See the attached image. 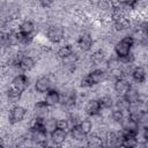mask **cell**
<instances>
[{"instance_id":"cell-4","label":"cell","mask_w":148,"mask_h":148,"mask_svg":"<svg viewBox=\"0 0 148 148\" xmlns=\"http://www.w3.org/2000/svg\"><path fill=\"white\" fill-rule=\"evenodd\" d=\"M14 64L22 71V72H28L30 69L34 68L35 66V60L32 57H28V56H22V54H17V57L14 60Z\"/></svg>"},{"instance_id":"cell-29","label":"cell","mask_w":148,"mask_h":148,"mask_svg":"<svg viewBox=\"0 0 148 148\" xmlns=\"http://www.w3.org/2000/svg\"><path fill=\"white\" fill-rule=\"evenodd\" d=\"M98 101H99V104L102 106V110L103 109H110L113 105V99L110 96H103Z\"/></svg>"},{"instance_id":"cell-9","label":"cell","mask_w":148,"mask_h":148,"mask_svg":"<svg viewBox=\"0 0 148 148\" xmlns=\"http://www.w3.org/2000/svg\"><path fill=\"white\" fill-rule=\"evenodd\" d=\"M139 145L138 138L135 134H128V133H123L120 135V146L126 147V148H134Z\"/></svg>"},{"instance_id":"cell-5","label":"cell","mask_w":148,"mask_h":148,"mask_svg":"<svg viewBox=\"0 0 148 148\" xmlns=\"http://www.w3.org/2000/svg\"><path fill=\"white\" fill-rule=\"evenodd\" d=\"M25 113H27V110L23 106H21V105H16V106L12 108L10 111H9V114H8L9 124L15 125L17 123H21L24 119Z\"/></svg>"},{"instance_id":"cell-6","label":"cell","mask_w":148,"mask_h":148,"mask_svg":"<svg viewBox=\"0 0 148 148\" xmlns=\"http://www.w3.org/2000/svg\"><path fill=\"white\" fill-rule=\"evenodd\" d=\"M121 127H123V133H128V134H135L138 135V132H139V127H140V124L138 123L136 119L132 118V117H127V118H124V120L121 121Z\"/></svg>"},{"instance_id":"cell-8","label":"cell","mask_w":148,"mask_h":148,"mask_svg":"<svg viewBox=\"0 0 148 148\" xmlns=\"http://www.w3.org/2000/svg\"><path fill=\"white\" fill-rule=\"evenodd\" d=\"M12 87L16 88L20 91H24L29 87V79L25 74H18L12 80Z\"/></svg>"},{"instance_id":"cell-22","label":"cell","mask_w":148,"mask_h":148,"mask_svg":"<svg viewBox=\"0 0 148 148\" xmlns=\"http://www.w3.org/2000/svg\"><path fill=\"white\" fill-rule=\"evenodd\" d=\"M69 133H71V136H72L74 140H76V141H83V140H86V136H87V135L81 131V128L79 127L77 124H74V125L71 127Z\"/></svg>"},{"instance_id":"cell-23","label":"cell","mask_w":148,"mask_h":148,"mask_svg":"<svg viewBox=\"0 0 148 148\" xmlns=\"http://www.w3.org/2000/svg\"><path fill=\"white\" fill-rule=\"evenodd\" d=\"M21 97H22V91L17 90L16 88L12 87V88H9V89L7 90V98H8V101H9L10 103H16V102H18V101L21 99Z\"/></svg>"},{"instance_id":"cell-13","label":"cell","mask_w":148,"mask_h":148,"mask_svg":"<svg viewBox=\"0 0 148 148\" xmlns=\"http://www.w3.org/2000/svg\"><path fill=\"white\" fill-rule=\"evenodd\" d=\"M51 86V81L47 76H40L39 79H37V81L35 82V89L37 92L39 94H44L50 89Z\"/></svg>"},{"instance_id":"cell-24","label":"cell","mask_w":148,"mask_h":148,"mask_svg":"<svg viewBox=\"0 0 148 148\" xmlns=\"http://www.w3.org/2000/svg\"><path fill=\"white\" fill-rule=\"evenodd\" d=\"M74 51H73V47H72V45H64V46H61L59 50H58V52H57V54H58V57L60 58V59H64V58H66L67 56H69V54H72Z\"/></svg>"},{"instance_id":"cell-16","label":"cell","mask_w":148,"mask_h":148,"mask_svg":"<svg viewBox=\"0 0 148 148\" xmlns=\"http://www.w3.org/2000/svg\"><path fill=\"white\" fill-rule=\"evenodd\" d=\"M130 87H131V83H130L126 79H124V77L116 79L114 84H113V89H114V91H116L117 94H119V95H123Z\"/></svg>"},{"instance_id":"cell-11","label":"cell","mask_w":148,"mask_h":148,"mask_svg":"<svg viewBox=\"0 0 148 148\" xmlns=\"http://www.w3.org/2000/svg\"><path fill=\"white\" fill-rule=\"evenodd\" d=\"M84 110H86V113H87L88 116L92 117V116H98V114L101 113L102 106H101L98 99H90V101H88V103L86 104Z\"/></svg>"},{"instance_id":"cell-34","label":"cell","mask_w":148,"mask_h":148,"mask_svg":"<svg viewBox=\"0 0 148 148\" xmlns=\"http://www.w3.org/2000/svg\"><path fill=\"white\" fill-rule=\"evenodd\" d=\"M38 1H39L40 6H43V7H50L56 0H38Z\"/></svg>"},{"instance_id":"cell-19","label":"cell","mask_w":148,"mask_h":148,"mask_svg":"<svg viewBox=\"0 0 148 148\" xmlns=\"http://www.w3.org/2000/svg\"><path fill=\"white\" fill-rule=\"evenodd\" d=\"M114 27L116 30L118 31H123V30H127L128 28H131V20L127 16H121L114 20Z\"/></svg>"},{"instance_id":"cell-17","label":"cell","mask_w":148,"mask_h":148,"mask_svg":"<svg viewBox=\"0 0 148 148\" xmlns=\"http://www.w3.org/2000/svg\"><path fill=\"white\" fill-rule=\"evenodd\" d=\"M60 102L66 108L74 106L75 103H76V94H75V90H69V91L65 92L64 96H62V98L60 99Z\"/></svg>"},{"instance_id":"cell-33","label":"cell","mask_w":148,"mask_h":148,"mask_svg":"<svg viewBox=\"0 0 148 148\" xmlns=\"http://www.w3.org/2000/svg\"><path fill=\"white\" fill-rule=\"evenodd\" d=\"M118 2H119L120 5H123V6H126V7L133 9V8L136 7L139 0H118Z\"/></svg>"},{"instance_id":"cell-18","label":"cell","mask_w":148,"mask_h":148,"mask_svg":"<svg viewBox=\"0 0 148 148\" xmlns=\"http://www.w3.org/2000/svg\"><path fill=\"white\" fill-rule=\"evenodd\" d=\"M132 79L136 82V83H143L146 81V71L142 66H136L132 69Z\"/></svg>"},{"instance_id":"cell-15","label":"cell","mask_w":148,"mask_h":148,"mask_svg":"<svg viewBox=\"0 0 148 148\" xmlns=\"http://www.w3.org/2000/svg\"><path fill=\"white\" fill-rule=\"evenodd\" d=\"M34 31H35V24L29 20L21 22V24L18 25V32L25 37H31Z\"/></svg>"},{"instance_id":"cell-30","label":"cell","mask_w":148,"mask_h":148,"mask_svg":"<svg viewBox=\"0 0 148 148\" xmlns=\"http://www.w3.org/2000/svg\"><path fill=\"white\" fill-rule=\"evenodd\" d=\"M111 118H112V120H113L114 123L121 124V121H123V120H124V118H125V114H124V112H123V111H120V110L116 109V110H113V111H112V113H111Z\"/></svg>"},{"instance_id":"cell-12","label":"cell","mask_w":148,"mask_h":148,"mask_svg":"<svg viewBox=\"0 0 148 148\" xmlns=\"http://www.w3.org/2000/svg\"><path fill=\"white\" fill-rule=\"evenodd\" d=\"M92 45H94V39H92V37L90 36V35H88V34H83V35H81L79 38H77V46L82 50V51H89V50H91V47H92Z\"/></svg>"},{"instance_id":"cell-10","label":"cell","mask_w":148,"mask_h":148,"mask_svg":"<svg viewBox=\"0 0 148 148\" xmlns=\"http://www.w3.org/2000/svg\"><path fill=\"white\" fill-rule=\"evenodd\" d=\"M60 99H61V95L58 90L56 89H49L46 91V95H45V103L49 105V106H54L57 105L58 103H60Z\"/></svg>"},{"instance_id":"cell-3","label":"cell","mask_w":148,"mask_h":148,"mask_svg":"<svg viewBox=\"0 0 148 148\" xmlns=\"http://www.w3.org/2000/svg\"><path fill=\"white\" fill-rule=\"evenodd\" d=\"M64 37H65V30L60 25H52L46 31V38L53 44L60 43L64 39Z\"/></svg>"},{"instance_id":"cell-32","label":"cell","mask_w":148,"mask_h":148,"mask_svg":"<svg viewBox=\"0 0 148 148\" xmlns=\"http://www.w3.org/2000/svg\"><path fill=\"white\" fill-rule=\"evenodd\" d=\"M44 125H45V130H46V132L50 133L51 131H53V130L56 128V119H53V118L45 119Z\"/></svg>"},{"instance_id":"cell-20","label":"cell","mask_w":148,"mask_h":148,"mask_svg":"<svg viewBox=\"0 0 148 148\" xmlns=\"http://www.w3.org/2000/svg\"><path fill=\"white\" fill-rule=\"evenodd\" d=\"M49 105L45 103V101H40L37 102L35 105V112H36V117H40V118H46V114L49 112Z\"/></svg>"},{"instance_id":"cell-21","label":"cell","mask_w":148,"mask_h":148,"mask_svg":"<svg viewBox=\"0 0 148 148\" xmlns=\"http://www.w3.org/2000/svg\"><path fill=\"white\" fill-rule=\"evenodd\" d=\"M86 141H87V146L88 147H102L104 145L103 139L101 136H98L97 134H88L86 136Z\"/></svg>"},{"instance_id":"cell-31","label":"cell","mask_w":148,"mask_h":148,"mask_svg":"<svg viewBox=\"0 0 148 148\" xmlns=\"http://www.w3.org/2000/svg\"><path fill=\"white\" fill-rule=\"evenodd\" d=\"M56 127L67 131L68 127H69V123H68L67 119H56Z\"/></svg>"},{"instance_id":"cell-2","label":"cell","mask_w":148,"mask_h":148,"mask_svg":"<svg viewBox=\"0 0 148 148\" xmlns=\"http://www.w3.org/2000/svg\"><path fill=\"white\" fill-rule=\"evenodd\" d=\"M105 79V72L103 69L96 68L91 72H89L82 80H81V87L83 88H89L92 86H96L101 83Z\"/></svg>"},{"instance_id":"cell-25","label":"cell","mask_w":148,"mask_h":148,"mask_svg":"<svg viewBox=\"0 0 148 148\" xmlns=\"http://www.w3.org/2000/svg\"><path fill=\"white\" fill-rule=\"evenodd\" d=\"M104 59H105V56H104V52H103L102 50H97V51H95V52L91 54V58H90L91 62L95 64V65H98V64L103 62Z\"/></svg>"},{"instance_id":"cell-26","label":"cell","mask_w":148,"mask_h":148,"mask_svg":"<svg viewBox=\"0 0 148 148\" xmlns=\"http://www.w3.org/2000/svg\"><path fill=\"white\" fill-rule=\"evenodd\" d=\"M77 125H79V127L81 128V131H82L86 135H88V134L91 132V130H92V124H91V121L88 120V119L81 120L80 123H77Z\"/></svg>"},{"instance_id":"cell-14","label":"cell","mask_w":148,"mask_h":148,"mask_svg":"<svg viewBox=\"0 0 148 148\" xmlns=\"http://www.w3.org/2000/svg\"><path fill=\"white\" fill-rule=\"evenodd\" d=\"M130 104H136V103H139L140 102V94L138 92V90L136 89H134L132 86L121 95Z\"/></svg>"},{"instance_id":"cell-27","label":"cell","mask_w":148,"mask_h":148,"mask_svg":"<svg viewBox=\"0 0 148 148\" xmlns=\"http://www.w3.org/2000/svg\"><path fill=\"white\" fill-rule=\"evenodd\" d=\"M131 105H132V104H130L123 96H121L120 98H118L117 102H116V106H117V109L120 110V111H123V112H125V111H130Z\"/></svg>"},{"instance_id":"cell-7","label":"cell","mask_w":148,"mask_h":148,"mask_svg":"<svg viewBox=\"0 0 148 148\" xmlns=\"http://www.w3.org/2000/svg\"><path fill=\"white\" fill-rule=\"evenodd\" d=\"M50 139H51V141H52L54 145L60 146V145H62V143L66 141V139H67V131L60 130V128H57V127H56L53 131L50 132Z\"/></svg>"},{"instance_id":"cell-1","label":"cell","mask_w":148,"mask_h":148,"mask_svg":"<svg viewBox=\"0 0 148 148\" xmlns=\"http://www.w3.org/2000/svg\"><path fill=\"white\" fill-rule=\"evenodd\" d=\"M134 45L133 36H125L114 45V53L119 62H130L131 61V51Z\"/></svg>"},{"instance_id":"cell-28","label":"cell","mask_w":148,"mask_h":148,"mask_svg":"<svg viewBox=\"0 0 148 148\" xmlns=\"http://www.w3.org/2000/svg\"><path fill=\"white\" fill-rule=\"evenodd\" d=\"M61 60H62V64H64L66 67H74L75 64H76V61H77V56L73 52L72 54L67 56L66 58H64V59H61Z\"/></svg>"}]
</instances>
